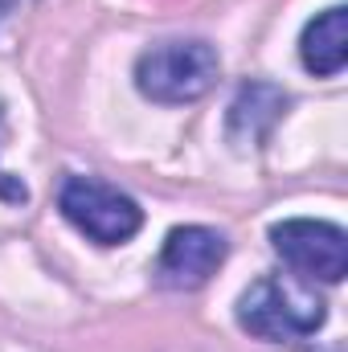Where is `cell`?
<instances>
[{
  "instance_id": "obj_1",
  "label": "cell",
  "mask_w": 348,
  "mask_h": 352,
  "mask_svg": "<svg viewBox=\"0 0 348 352\" xmlns=\"http://www.w3.org/2000/svg\"><path fill=\"white\" fill-rule=\"evenodd\" d=\"M324 320H328V307L307 278L266 274L259 283H250L238 299V324L270 344L307 340L324 328Z\"/></svg>"
},
{
  "instance_id": "obj_2",
  "label": "cell",
  "mask_w": 348,
  "mask_h": 352,
  "mask_svg": "<svg viewBox=\"0 0 348 352\" xmlns=\"http://www.w3.org/2000/svg\"><path fill=\"white\" fill-rule=\"evenodd\" d=\"M221 74V62L209 41H164L140 54L135 62V87L144 98L160 107H180L197 102L209 94Z\"/></svg>"
},
{
  "instance_id": "obj_3",
  "label": "cell",
  "mask_w": 348,
  "mask_h": 352,
  "mask_svg": "<svg viewBox=\"0 0 348 352\" xmlns=\"http://www.w3.org/2000/svg\"><path fill=\"white\" fill-rule=\"evenodd\" d=\"M58 205H62L66 221L98 246H123L144 226V209L127 192H119L115 184H107L98 176H66Z\"/></svg>"
},
{
  "instance_id": "obj_4",
  "label": "cell",
  "mask_w": 348,
  "mask_h": 352,
  "mask_svg": "<svg viewBox=\"0 0 348 352\" xmlns=\"http://www.w3.org/2000/svg\"><path fill=\"white\" fill-rule=\"evenodd\" d=\"M270 246L283 263L295 270V278L307 283H340L348 274V238L332 221L291 217L270 230Z\"/></svg>"
},
{
  "instance_id": "obj_5",
  "label": "cell",
  "mask_w": 348,
  "mask_h": 352,
  "mask_svg": "<svg viewBox=\"0 0 348 352\" xmlns=\"http://www.w3.org/2000/svg\"><path fill=\"white\" fill-rule=\"evenodd\" d=\"M226 250H230L226 234H217L209 226H180L168 234V242L156 258V274L173 291H197L217 274V266L226 263Z\"/></svg>"
},
{
  "instance_id": "obj_6",
  "label": "cell",
  "mask_w": 348,
  "mask_h": 352,
  "mask_svg": "<svg viewBox=\"0 0 348 352\" xmlns=\"http://www.w3.org/2000/svg\"><path fill=\"white\" fill-rule=\"evenodd\" d=\"M287 111V94L270 82H250L238 90V98L230 102V140L238 148H259L262 140L274 131V123Z\"/></svg>"
},
{
  "instance_id": "obj_7",
  "label": "cell",
  "mask_w": 348,
  "mask_h": 352,
  "mask_svg": "<svg viewBox=\"0 0 348 352\" xmlns=\"http://www.w3.org/2000/svg\"><path fill=\"white\" fill-rule=\"evenodd\" d=\"M299 54H303V66L320 78H336L348 62V12L336 8H324L316 21H307L303 29V41H299Z\"/></svg>"
},
{
  "instance_id": "obj_8",
  "label": "cell",
  "mask_w": 348,
  "mask_h": 352,
  "mask_svg": "<svg viewBox=\"0 0 348 352\" xmlns=\"http://www.w3.org/2000/svg\"><path fill=\"white\" fill-rule=\"evenodd\" d=\"M0 4H4V8H12V4H25V0H0Z\"/></svg>"
},
{
  "instance_id": "obj_9",
  "label": "cell",
  "mask_w": 348,
  "mask_h": 352,
  "mask_svg": "<svg viewBox=\"0 0 348 352\" xmlns=\"http://www.w3.org/2000/svg\"><path fill=\"white\" fill-rule=\"evenodd\" d=\"M0 12H4V4H0Z\"/></svg>"
}]
</instances>
